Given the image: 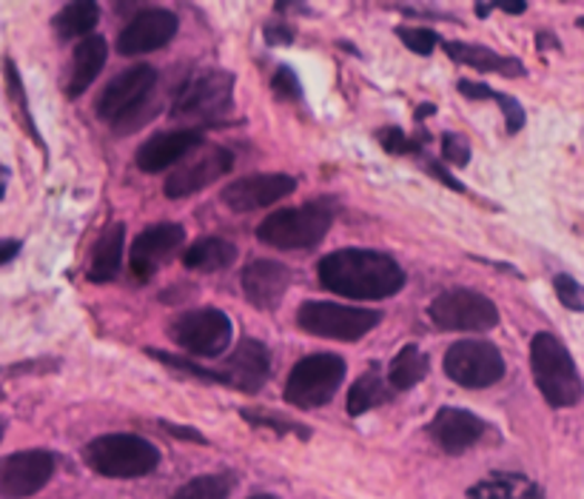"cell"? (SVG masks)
Wrapping results in <instances>:
<instances>
[{"label":"cell","instance_id":"30","mask_svg":"<svg viewBox=\"0 0 584 499\" xmlns=\"http://www.w3.org/2000/svg\"><path fill=\"white\" fill-rule=\"evenodd\" d=\"M3 75H7V95H9V100H12V104L18 106V115L23 117V124H27L29 135H32L35 140H38L40 146H43V140H40V135H38V126H35L32 115H29L27 89H23V80H20V71H18V66H14L12 58L3 60ZM43 149H46V146H43Z\"/></svg>","mask_w":584,"mask_h":499},{"label":"cell","instance_id":"49","mask_svg":"<svg viewBox=\"0 0 584 499\" xmlns=\"http://www.w3.org/2000/svg\"><path fill=\"white\" fill-rule=\"evenodd\" d=\"M576 23H578V29H584V18H578V20H576Z\"/></svg>","mask_w":584,"mask_h":499},{"label":"cell","instance_id":"16","mask_svg":"<svg viewBox=\"0 0 584 499\" xmlns=\"http://www.w3.org/2000/svg\"><path fill=\"white\" fill-rule=\"evenodd\" d=\"M177 27H181L177 14L166 12V9H146V12L135 14L129 27L123 29L117 38V52L126 58L157 52L177 35Z\"/></svg>","mask_w":584,"mask_h":499},{"label":"cell","instance_id":"5","mask_svg":"<svg viewBox=\"0 0 584 499\" xmlns=\"http://www.w3.org/2000/svg\"><path fill=\"white\" fill-rule=\"evenodd\" d=\"M84 460L91 471L111 480H135L146 477L160 462V451L137 434H106L86 446Z\"/></svg>","mask_w":584,"mask_h":499},{"label":"cell","instance_id":"15","mask_svg":"<svg viewBox=\"0 0 584 499\" xmlns=\"http://www.w3.org/2000/svg\"><path fill=\"white\" fill-rule=\"evenodd\" d=\"M296 188V180L291 175H249L237 177L234 183L223 188L220 200L237 214L257 212V208L274 206L276 200L289 197Z\"/></svg>","mask_w":584,"mask_h":499},{"label":"cell","instance_id":"32","mask_svg":"<svg viewBox=\"0 0 584 499\" xmlns=\"http://www.w3.org/2000/svg\"><path fill=\"white\" fill-rule=\"evenodd\" d=\"M553 288H556L558 303L571 309V312H584V285L578 280H573L571 274H556L553 280Z\"/></svg>","mask_w":584,"mask_h":499},{"label":"cell","instance_id":"40","mask_svg":"<svg viewBox=\"0 0 584 499\" xmlns=\"http://www.w3.org/2000/svg\"><path fill=\"white\" fill-rule=\"evenodd\" d=\"M428 172H430V175H437L439 180H442L445 186H448V188H454V192H465V186H463V183L456 180V177H450V175H448V169H445L442 163L430 160V163H428Z\"/></svg>","mask_w":584,"mask_h":499},{"label":"cell","instance_id":"48","mask_svg":"<svg viewBox=\"0 0 584 499\" xmlns=\"http://www.w3.org/2000/svg\"><path fill=\"white\" fill-rule=\"evenodd\" d=\"M251 499H276V497H271V493H257V497H251Z\"/></svg>","mask_w":584,"mask_h":499},{"label":"cell","instance_id":"7","mask_svg":"<svg viewBox=\"0 0 584 499\" xmlns=\"http://www.w3.org/2000/svg\"><path fill=\"white\" fill-rule=\"evenodd\" d=\"M234 109V75L232 71H197L183 84L174 98L172 115L181 120L214 124Z\"/></svg>","mask_w":584,"mask_h":499},{"label":"cell","instance_id":"4","mask_svg":"<svg viewBox=\"0 0 584 499\" xmlns=\"http://www.w3.org/2000/svg\"><path fill=\"white\" fill-rule=\"evenodd\" d=\"M337 217L334 200H311L305 206L280 208L269 214L257 226V237L265 246H274L280 252H305L314 248L331 228Z\"/></svg>","mask_w":584,"mask_h":499},{"label":"cell","instance_id":"46","mask_svg":"<svg viewBox=\"0 0 584 499\" xmlns=\"http://www.w3.org/2000/svg\"><path fill=\"white\" fill-rule=\"evenodd\" d=\"M434 111H437V106H434V104H422V106H419V111H417V120H422V117L434 115Z\"/></svg>","mask_w":584,"mask_h":499},{"label":"cell","instance_id":"50","mask_svg":"<svg viewBox=\"0 0 584 499\" xmlns=\"http://www.w3.org/2000/svg\"><path fill=\"white\" fill-rule=\"evenodd\" d=\"M0 400H3V391H0Z\"/></svg>","mask_w":584,"mask_h":499},{"label":"cell","instance_id":"34","mask_svg":"<svg viewBox=\"0 0 584 499\" xmlns=\"http://www.w3.org/2000/svg\"><path fill=\"white\" fill-rule=\"evenodd\" d=\"M442 163H448V166H468L470 163V146L459 131H445Z\"/></svg>","mask_w":584,"mask_h":499},{"label":"cell","instance_id":"10","mask_svg":"<svg viewBox=\"0 0 584 499\" xmlns=\"http://www.w3.org/2000/svg\"><path fill=\"white\" fill-rule=\"evenodd\" d=\"M430 320L442 331H490L499 325V312L485 294L474 288H448L428 309Z\"/></svg>","mask_w":584,"mask_h":499},{"label":"cell","instance_id":"19","mask_svg":"<svg viewBox=\"0 0 584 499\" xmlns=\"http://www.w3.org/2000/svg\"><path fill=\"white\" fill-rule=\"evenodd\" d=\"M291 285V268L276 260H254L243 272V294L254 309L274 312Z\"/></svg>","mask_w":584,"mask_h":499},{"label":"cell","instance_id":"35","mask_svg":"<svg viewBox=\"0 0 584 499\" xmlns=\"http://www.w3.org/2000/svg\"><path fill=\"white\" fill-rule=\"evenodd\" d=\"M240 417H243L245 422H251V425L274 428V431H280V434H302V437H309V431H305V425H296V422L283 420V417L254 414V411H240Z\"/></svg>","mask_w":584,"mask_h":499},{"label":"cell","instance_id":"36","mask_svg":"<svg viewBox=\"0 0 584 499\" xmlns=\"http://www.w3.org/2000/svg\"><path fill=\"white\" fill-rule=\"evenodd\" d=\"M496 104H499L502 115H505L507 131L516 135L525 126V109H522V104L516 98H510V95H496Z\"/></svg>","mask_w":584,"mask_h":499},{"label":"cell","instance_id":"13","mask_svg":"<svg viewBox=\"0 0 584 499\" xmlns=\"http://www.w3.org/2000/svg\"><path fill=\"white\" fill-rule=\"evenodd\" d=\"M55 473V454L43 448L18 451L0 460V499H27L49 486Z\"/></svg>","mask_w":584,"mask_h":499},{"label":"cell","instance_id":"2","mask_svg":"<svg viewBox=\"0 0 584 499\" xmlns=\"http://www.w3.org/2000/svg\"><path fill=\"white\" fill-rule=\"evenodd\" d=\"M157 86V69L148 63H137L117 75L97 98V117L106 120L117 135H129L148 124L157 106L152 91Z\"/></svg>","mask_w":584,"mask_h":499},{"label":"cell","instance_id":"38","mask_svg":"<svg viewBox=\"0 0 584 499\" xmlns=\"http://www.w3.org/2000/svg\"><path fill=\"white\" fill-rule=\"evenodd\" d=\"M456 89H459V95H465V98L470 100H496L494 89H488L485 84H474V80H459Z\"/></svg>","mask_w":584,"mask_h":499},{"label":"cell","instance_id":"47","mask_svg":"<svg viewBox=\"0 0 584 499\" xmlns=\"http://www.w3.org/2000/svg\"><path fill=\"white\" fill-rule=\"evenodd\" d=\"M3 434H7V425H3V420H0V442H3Z\"/></svg>","mask_w":584,"mask_h":499},{"label":"cell","instance_id":"14","mask_svg":"<svg viewBox=\"0 0 584 499\" xmlns=\"http://www.w3.org/2000/svg\"><path fill=\"white\" fill-rule=\"evenodd\" d=\"M186 243V228L181 223H157L135 237L132 246V277L146 283L157 274V268L181 252Z\"/></svg>","mask_w":584,"mask_h":499},{"label":"cell","instance_id":"39","mask_svg":"<svg viewBox=\"0 0 584 499\" xmlns=\"http://www.w3.org/2000/svg\"><path fill=\"white\" fill-rule=\"evenodd\" d=\"M294 40V29L285 23H269L265 27V43L269 46H289Z\"/></svg>","mask_w":584,"mask_h":499},{"label":"cell","instance_id":"9","mask_svg":"<svg viewBox=\"0 0 584 499\" xmlns=\"http://www.w3.org/2000/svg\"><path fill=\"white\" fill-rule=\"evenodd\" d=\"M445 374L463 389H490L505 376V356L488 340H459L445 351Z\"/></svg>","mask_w":584,"mask_h":499},{"label":"cell","instance_id":"20","mask_svg":"<svg viewBox=\"0 0 584 499\" xmlns=\"http://www.w3.org/2000/svg\"><path fill=\"white\" fill-rule=\"evenodd\" d=\"M485 420H479L476 414L465 409H454V405H445L437 411L434 422H430V437L439 442L442 451L448 454H465L470 446L481 440L485 434Z\"/></svg>","mask_w":584,"mask_h":499},{"label":"cell","instance_id":"45","mask_svg":"<svg viewBox=\"0 0 584 499\" xmlns=\"http://www.w3.org/2000/svg\"><path fill=\"white\" fill-rule=\"evenodd\" d=\"M494 3H476V14H479V18H488L490 12H494Z\"/></svg>","mask_w":584,"mask_h":499},{"label":"cell","instance_id":"27","mask_svg":"<svg viewBox=\"0 0 584 499\" xmlns=\"http://www.w3.org/2000/svg\"><path fill=\"white\" fill-rule=\"evenodd\" d=\"M428 374V356L417 349V345H405L397 356H393L391 369H388V385L393 391H408L417 383H422Z\"/></svg>","mask_w":584,"mask_h":499},{"label":"cell","instance_id":"18","mask_svg":"<svg viewBox=\"0 0 584 499\" xmlns=\"http://www.w3.org/2000/svg\"><path fill=\"white\" fill-rule=\"evenodd\" d=\"M217 371L223 374L225 385H232L243 394H257L269 383L271 354L257 340H243L232 354L225 356V365Z\"/></svg>","mask_w":584,"mask_h":499},{"label":"cell","instance_id":"24","mask_svg":"<svg viewBox=\"0 0 584 499\" xmlns=\"http://www.w3.org/2000/svg\"><path fill=\"white\" fill-rule=\"evenodd\" d=\"M474 499H545V491L522 473H490L488 480L470 488Z\"/></svg>","mask_w":584,"mask_h":499},{"label":"cell","instance_id":"33","mask_svg":"<svg viewBox=\"0 0 584 499\" xmlns=\"http://www.w3.org/2000/svg\"><path fill=\"white\" fill-rule=\"evenodd\" d=\"M397 38L417 55H430L434 49H437V40H439L437 32H430V29H417V27H399Z\"/></svg>","mask_w":584,"mask_h":499},{"label":"cell","instance_id":"6","mask_svg":"<svg viewBox=\"0 0 584 499\" xmlns=\"http://www.w3.org/2000/svg\"><path fill=\"white\" fill-rule=\"evenodd\" d=\"M345 360L340 354H309L291 369L285 383V402L294 409H322L345 380Z\"/></svg>","mask_w":584,"mask_h":499},{"label":"cell","instance_id":"12","mask_svg":"<svg viewBox=\"0 0 584 499\" xmlns=\"http://www.w3.org/2000/svg\"><path fill=\"white\" fill-rule=\"evenodd\" d=\"M232 166L234 155L225 149V146L203 143L199 149H194L192 155L172 172V177H166V197L183 200V197L197 195V192H203L206 186H212L214 180L228 175Z\"/></svg>","mask_w":584,"mask_h":499},{"label":"cell","instance_id":"43","mask_svg":"<svg viewBox=\"0 0 584 499\" xmlns=\"http://www.w3.org/2000/svg\"><path fill=\"white\" fill-rule=\"evenodd\" d=\"M496 7L507 14H522L527 9V3L525 0H522V3H516V0H502V3H496Z\"/></svg>","mask_w":584,"mask_h":499},{"label":"cell","instance_id":"44","mask_svg":"<svg viewBox=\"0 0 584 499\" xmlns=\"http://www.w3.org/2000/svg\"><path fill=\"white\" fill-rule=\"evenodd\" d=\"M539 49H547V46H556L558 49V43H556V38H553V35H545V32H539Z\"/></svg>","mask_w":584,"mask_h":499},{"label":"cell","instance_id":"28","mask_svg":"<svg viewBox=\"0 0 584 499\" xmlns=\"http://www.w3.org/2000/svg\"><path fill=\"white\" fill-rule=\"evenodd\" d=\"M388 389H386V376L379 374V369H371L368 374H362L357 383L351 385L348 391V414L360 417L366 411H371L373 405L388 400Z\"/></svg>","mask_w":584,"mask_h":499},{"label":"cell","instance_id":"21","mask_svg":"<svg viewBox=\"0 0 584 499\" xmlns=\"http://www.w3.org/2000/svg\"><path fill=\"white\" fill-rule=\"evenodd\" d=\"M106 58H109V43L100 35L80 40L75 55H71L69 80H66V95L69 98H80L86 89L97 80V75L104 71Z\"/></svg>","mask_w":584,"mask_h":499},{"label":"cell","instance_id":"42","mask_svg":"<svg viewBox=\"0 0 584 499\" xmlns=\"http://www.w3.org/2000/svg\"><path fill=\"white\" fill-rule=\"evenodd\" d=\"M166 428H168V431H172L174 437H188V440L206 442V440H203V437L197 434V431H192V428H188V425H166Z\"/></svg>","mask_w":584,"mask_h":499},{"label":"cell","instance_id":"8","mask_svg":"<svg viewBox=\"0 0 584 499\" xmlns=\"http://www.w3.org/2000/svg\"><path fill=\"white\" fill-rule=\"evenodd\" d=\"M382 314L371 309H353L342 303H325V300H309L296 312V325L314 337L340 340V343H357L373 331Z\"/></svg>","mask_w":584,"mask_h":499},{"label":"cell","instance_id":"17","mask_svg":"<svg viewBox=\"0 0 584 499\" xmlns=\"http://www.w3.org/2000/svg\"><path fill=\"white\" fill-rule=\"evenodd\" d=\"M203 146V131L197 129H177V131H163V135L148 137L137 149L135 163L140 172L148 175H157V172H166L172 166H181L194 149Z\"/></svg>","mask_w":584,"mask_h":499},{"label":"cell","instance_id":"11","mask_svg":"<svg viewBox=\"0 0 584 499\" xmlns=\"http://www.w3.org/2000/svg\"><path fill=\"white\" fill-rule=\"evenodd\" d=\"M234 325L220 309H194L172 323V340L194 356H220L232 345Z\"/></svg>","mask_w":584,"mask_h":499},{"label":"cell","instance_id":"1","mask_svg":"<svg viewBox=\"0 0 584 499\" xmlns=\"http://www.w3.org/2000/svg\"><path fill=\"white\" fill-rule=\"evenodd\" d=\"M320 283L328 292L348 300H388L402 292L405 272L386 252L371 248H340L320 260Z\"/></svg>","mask_w":584,"mask_h":499},{"label":"cell","instance_id":"25","mask_svg":"<svg viewBox=\"0 0 584 499\" xmlns=\"http://www.w3.org/2000/svg\"><path fill=\"white\" fill-rule=\"evenodd\" d=\"M237 260V246L228 241H220V237H203L194 246H188L183 252V263L186 268H194V272L212 274L220 272V268H228Z\"/></svg>","mask_w":584,"mask_h":499},{"label":"cell","instance_id":"41","mask_svg":"<svg viewBox=\"0 0 584 499\" xmlns=\"http://www.w3.org/2000/svg\"><path fill=\"white\" fill-rule=\"evenodd\" d=\"M20 254V241H0V266H7L9 260Z\"/></svg>","mask_w":584,"mask_h":499},{"label":"cell","instance_id":"22","mask_svg":"<svg viewBox=\"0 0 584 499\" xmlns=\"http://www.w3.org/2000/svg\"><path fill=\"white\" fill-rule=\"evenodd\" d=\"M445 55H448L454 63L470 66L476 71H494V75H505V78H522L525 75V66L519 58H505V55H496L485 46L474 43H459V40H448L445 43Z\"/></svg>","mask_w":584,"mask_h":499},{"label":"cell","instance_id":"29","mask_svg":"<svg viewBox=\"0 0 584 499\" xmlns=\"http://www.w3.org/2000/svg\"><path fill=\"white\" fill-rule=\"evenodd\" d=\"M228 493H232V480L223 473H208V477L186 482L174 493V499H228Z\"/></svg>","mask_w":584,"mask_h":499},{"label":"cell","instance_id":"26","mask_svg":"<svg viewBox=\"0 0 584 499\" xmlns=\"http://www.w3.org/2000/svg\"><path fill=\"white\" fill-rule=\"evenodd\" d=\"M97 20H100V7L91 0H80V3H69V7L60 9L58 18H55V29L64 40H86L95 32Z\"/></svg>","mask_w":584,"mask_h":499},{"label":"cell","instance_id":"3","mask_svg":"<svg viewBox=\"0 0 584 499\" xmlns=\"http://www.w3.org/2000/svg\"><path fill=\"white\" fill-rule=\"evenodd\" d=\"M531 369L536 389L553 409H573L584 394L582 374L573 363L571 351L556 334L539 331L531 343Z\"/></svg>","mask_w":584,"mask_h":499},{"label":"cell","instance_id":"31","mask_svg":"<svg viewBox=\"0 0 584 499\" xmlns=\"http://www.w3.org/2000/svg\"><path fill=\"white\" fill-rule=\"evenodd\" d=\"M425 140H428L425 135H419L417 140H413V137L405 135L402 129H382V131H379V143L386 146L388 155H422Z\"/></svg>","mask_w":584,"mask_h":499},{"label":"cell","instance_id":"37","mask_svg":"<svg viewBox=\"0 0 584 499\" xmlns=\"http://www.w3.org/2000/svg\"><path fill=\"white\" fill-rule=\"evenodd\" d=\"M271 89H274L280 98H300V95H302L300 80H296V75L289 69V66H280V69L274 71Z\"/></svg>","mask_w":584,"mask_h":499},{"label":"cell","instance_id":"23","mask_svg":"<svg viewBox=\"0 0 584 499\" xmlns=\"http://www.w3.org/2000/svg\"><path fill=\"white\" fill-rule=\"evenodd\" d=\"M123 246H126V226H123V223H111V226L100 234V241L95 243V248H91V283H111V280L120 274Z\"/></svg>","mask_w":584,"mask_h":499}]
</instances>
